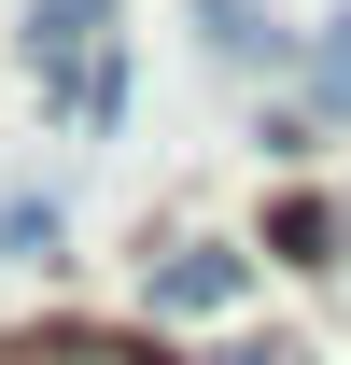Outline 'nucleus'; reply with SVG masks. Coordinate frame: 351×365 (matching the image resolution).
Returning <instances> with one entry per match:
<instances>
[{
    "label": "nucleus",
    "instance_id": "f03ea898",
    "mask_svg": "<svg viewBox=\"0 0 351 365\" xmlns=\"http://www.w3.org/2000/svg\"><path fill=\"white\" fill-rule=\"evenodd\" d=\"M14 56L43 71V98L85 71V56H113V0H29V29H14Z\"/></svg>",
    "mask_w": 351,
    "mask_h": 365
},
{
    "label": "nucleus",
    "instance_id": "0eeeda50",
    "mask_svg": "<svg viewBox=\"0 0 351 365\" xmlns=\"http://www.w3.org/2000/svg\"><path fill=\"white\" fill-rule=\"evenodd\" d=\"M211 365H309L295 337H239V351H211Z\"/></svg>",
    "mask_w": 351,
    "mask_h": 365
},
{
    "label": "nucleus",
    "instance_id": "7ed1b4c3",
    "mask_svg": "<svg viewBox=\"0 0 351 365\" xmlns=\"http://www.w3.org/2000/svg\"><path fill=\"white\" fill-rule=\"evenodd\" d=\"M197 43H211L225 71H281L295 29H281V0H197Z\"/></svg>",
    "mask_w": 351,
    "mask_h": 365
},
{
    "label": "nucleus",
    "instance_id": "f257e3e1",
    "mask_svg": "<svg viewBox=\"0 0 351 365\" xmlns=\"http://www.w3.org/2000/svg\"><path fill=\"white\" fill-rule=\"evenodd\" d=\"M253 295V253L239 239H169V253H141V309H169V323H225Z\"/></svg>",
    "mask_w": 351,
    "mask_h": 365
},
{
    "label": "nucleus",
    "instance_id": "423d86ee",
    "mask_svg": "<svg viewBox=\"0 0 351 365\" xmlns=\"http://www.w3.org/2000/svg\"><path fill=\"white\" fill-rule=\"evenodd\" d=\"M309 127H351V14H323L309 43Z\"/></svg>",
    "mask_w": 351,
    "mask_h": 365
},
{
    "label": "nucleus",
    "instance_id": "20e7f679",
    "mask_svg": "<svg viewBox=\"0 0 351 365\" xmlns=\"http://www.w3.org/2000/svg\"><path fill=\"white\" fill-rule=\"evenodd\" d=\"M267 253L281 267H337V197H281L267 211Z\"/></svg>",
    "mask_w": 351,
    "mask_h": 365
},
{
    "label": "nucleus",
    "instance_id": "39448f33",
    "mask_svg": "<svg viewBox=\"0 0 351 365\" xmlns=\"http://www.w3.org/2000/svg\"><path fill=\"white\" fill-rule=\"evenodd\" d=\"M0 253H14V267H56V253H71V211H56V197H0Z\"/></svg>",
    "mask_w": 351,
    "mask_h": 365
}]
</instances>
